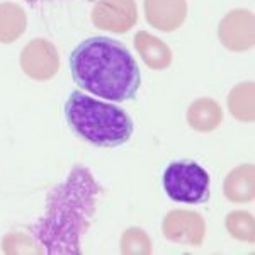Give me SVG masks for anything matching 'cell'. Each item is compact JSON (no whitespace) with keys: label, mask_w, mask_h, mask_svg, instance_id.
Listing matches in <instances>:
<instances>
[{"label":"cell","mask_w":255,"mask_h":255,"mask_svg":"<svg viewBox=\"0 0 255 255\" xmlns=\"http://www.w3.org/2000/svg\"><path fill=\"white\" fill-rule=\"evenodd\" d=\"M63 113L70 129L90 145L116 148L133 136L134 125L126 111L85 96L82 90L70 94Z\"/></svg>","instance_id":"3"},{"label":"cell","mask_w":255,"mask_h":255,"mask_svg":"<svg viewBox=\"0 0 255 255\" xmlns=\"http://www.w3.org/2000/svg\"><path fill=\"white\" fill-rule=\"evenodd\" d=\"M221 44L230 51L242 53L255 43V19L250 10L233 9L221 19L218 26Z\"/></svg>","instance_id":"7"},{"label":"cell","mask_w":255,"mask_h":255,"mask_svg":"<svg viewBox=\"0 0 255 255\" xmlns=\"http://www.w3.org/2000/svg\"><path fill=\"white\" fill-rule=\"evenodd\" d=\"M26 2L32 7H36V5H41V3H44V2H53V0H26Z\"/></svg>","instance_id":"18"},{"label":"cell","mask_w":255,"mask_h":255,"mask_svg":"<svg viewBox=\"0 0 255 255\" xmlns=\"http://www.w3.org/2000/svg\"><path fill=\"white\" fill-rule=\"evenodd\" d=\"M121 254H125V255L151 254V242L145 230L138 228V226L128 228L121 237Z\"/></svg>","instance_id":"16"},{"label":"cell","mask_w":255,"mask_h":255,"mask_svg":"<svg viewBox=\"0 0 255 255\" xmlns=\"http://www.w3.org/2000/svg\"><path fill=\"white\" fill-rule=\"evenodd\" d=\"M27 27L26 10L14 2L0 3V43L10 44L24 34Z\"/></svg>","instance_id":"13"},{"label":"cell","mask_w":255,"mask_h":255,"mask_svg":"<svg viewBox=\"0 0 255 255\" xmlns=\"http://www.w3.org/2000/svg\"><path fill=\"white\" fill-rule=\"evenodd\" d=\"M68 63L72 79L82 90L113 102L133 101L141 85V73L129 49L106 36L77 44Z\"/></svg>","instance_id":"2"},{"label":"cell","mask_w":255,"mask_h":255,"mask_svg":"<svg viewBox=\"0 0 255 255\" xmlns=\"http://www.w3.org/2000/svg\"><path fill=\"white\" fill-rule=\"evenodd\" d=\"M223 121V111L215 99L201 97L196 99L187 109V123L192 129L199 133L215 131Z\"/></svg>","instance_id":"12"},{"label":"cell","mask_w":255,"mask_h":255,"mask_svg":"<svg viewBox=\"0 0 255 255\" xmlns=\"http://www.w3.org/2000/svg\"><path fill=\"white\" fill-rule=\"evenodd\" d=\"M255 168L252 163H244V165L233 168L225 179L223 192L226 199L232 203L242 204L250 203L255 196Z\"/></svg>","instance_id":"10"},{"label":"cell","mask_w":255,"mask_h":255,"mask_svg":"<svg viewBox=\"0 0 255 255\" xmlns=\"http://www.w3.org/2000/svg\"><path fill=\"white\" fill-rule=\"evenodd\" d=\"M20 68L29 79L46 82L58 73L60 55L55 44L48 39L36 38L29 41L20 51Z\"/></svg>","instance_id":"5"},{"label":"cell","mask_w":255,"mask_h":255,"mask_svg":"<svg viewBox=\"0 0 255 255\" xmlns=\"http://www.w3.org/2000/svg\"><path fill=\"white\" fill-rule=\"evenodd\" d=\"M254 82H240L228 94V109L232 116L242 123H252L255 118L254 108Z\"/></svg>","instance_id":"14"},{"label":"cell","mask_w":255,"mask_h":255,"mask_svg":"<svg viewBox=\"0 0 255 255\" xmlns=\"http://www.w3.org/2000/svg\"><path fill=\"white\" fill-rule=\"evenodd\" d=\"M167 196L175 203L204 204L211 196L209 174L194 160H175L167 165L162 175Z\"/></svg>","instance_id":"4"},{"label":"cell","mask_w":255,"mask_h":255,"mask_svg":"<svg viewBox=\"0 0 255 255\" xmlns=\"http://www.w3.org/2000/svg\"><path fill=\"white\" fill-rule=\"evenodd\" d=\"M101 186L87 167L75 165L67 179L49 191L46 209L31 226L48 255H79L80 240L96 215Z\"/></svg>","instance_id":"1"},{"label":"cell","mask_w":255,"mask_h":255,"mask_svg":"<svg viewBox=\"0 0 255 255\" xmlns=\"http://www.w3.org/2000/svg\"><path fill=\"white\" fill-rule=\"evenodd\" d=\"M162 232L170 242L199 247L206 235V223L199 213L187 211V209H174L163 218Z\"/></svg>","instance_id":"8"},{"label":"cell","mask_w":255,"mask_h":255,"mask_svg":"<svg viewBox=\"0 0 255 255\" xmlns=\"http://www.w3.org/2000/svg\"><path fill=\"white\" fill-rule=\"evenodd\" d=\"M143 7L146 22L163 32L177 31L187 17L186 0H145Z\"/></svg>","instance_id":"9"},{"label":"cell","mask_w":255,"mask_h":255,"mask_svg":"<svg viewBox=\"0 0 255 255\" xmlns=\"http://www.w3.org/2000/svg\"><path fill=\"white\" fill-rule=\"evenodd\" d=\"M2 247H3V252L5 254H41L43 249L39 245H36V242L29 238L24 233H9V235L3 237V242H2Z\"/></svg>","instance_id":"17"},{"label":"cell","mask_w":255,"mask_h":255,"mask_svg":"<svg viewBox=\"0 0 255 255\" xmlns=\"http://www.w3.org/2000/svg\"><path fill=\"white\" fill-rule=\"evenodd\" d=\"M134 48L141 60L151 70H165L172 63L170 48L157 36L150 34L146 31H139L134 36Z\"/></svg>","instance_id":"11"},{"label":"cell","mask_w":255,"mask_h":255,"mask_svg":"<svg viewBox=\"0 0 255 255\" xmlns=\"http://www.w3.org/2000/svg\"><path fill=\"white\" fill-rule=\"evenodd\" d=\"M92 22L99 29L114 34L128 32L138 22L134 0H97L92 9Z\"/></svg>","instance_id":"6"},{"label":"cell","mask_w":255,"mask_h":255,"mask_svg":"<svg viewBox=\"0 0 255 255\" xmlns=\"http://www.w3.org/2000/svg\"><path fill=\"white\" fill-rule=\"evenodd\" d=\"M226 230L233 238L247 244H254L255 240V223L254 216L247 211H232L225 220Z\"/></svg>","instance_id":"15"}]
</instances>
